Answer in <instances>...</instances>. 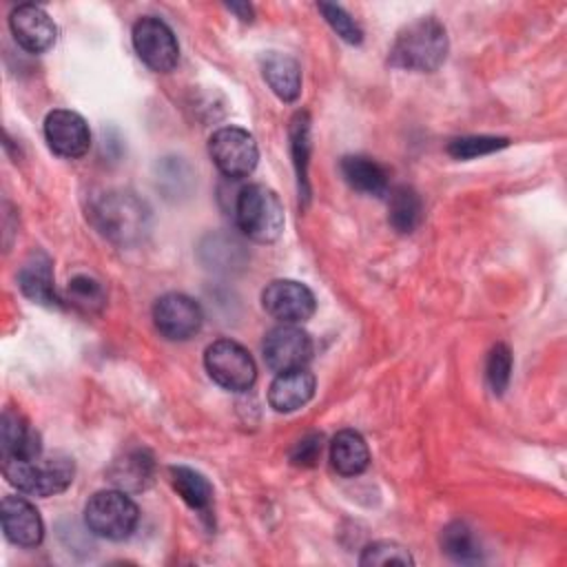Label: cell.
Returning a JSON list of instances; mask_svg holds the SVG:
<instances>
[{
	"label": "cell",
	"mask_w": 567,
	"mask_h": 567,
	"mask_svg": "<svg viewBox=\"0 0 567 567\" xmlns=\"http://www.w3.org/2000/svg\"><path fill=\"white\" fill-rule=\"evenodd\" d=\"M330 463L341 476H359L370 463L365 439L354 430H341L330 443Z\"/></svg>",
	"instance_id": "20"
},
{
	"label": "cell",
	"mask_w": 567,
	"mask_h": 567,
	"mask_svg": "<svg viewBox=\"0 0 567 567\" xmlns=\"http://www.w3.org/2000/svg\"><path fill=\"white\" fill-rule=\"evenodd\" d=\"M44 140L55 155L78 159L91 146V131L80 113L55 109L44 117Z\"/></svg>",
	"instance_id": "12"
},
{
	"label": "cell",
	"mask_w": 567,
	"mask_h": 567,
	"mask_svg": "<svg viewBox=\"0 0 567 567\" xmlns=\"http://www.w3.org/2000/svg\"><path fill=\"white\" fill-rule=\"evenodd\" d=\"M321 447H323V436L319 432H310V434L301 436L290 447L288 458L297 467H312L319 461V456H321Z\"/></svg>",
	"instance_id": "31"
},
{
	"label": "cell",
	"mask_w": 567,
	"mask_h": 567,
	"mask_svg": "<svg viewBox=\"0 0 567 567\" xmlns=\"http://www.w3.org/2000/svg\"><path fill=\"white\" fill-rule=\"evenodd\" d=\"M7 481L31 496H53L73 483L75 465L66 454H38L24 461H2Z\"/></svg>",
	"instance_id": "3"
},
{
	"label": "cell",
	"mask_w": 567,
	"mask_h": 567,
	"mask_svg": "<svg viewBox=\"0 0 567 567\" xmlns=\"http://www.w3.org/2000/svg\"><path fill=\"white\" fill-rule=\"evenodd\" d=\"M199 303L182 292H168L153 306V323L168 341H186L202 328Z\"/></svg>",
	"instance_id": "11"
},
{
	"label": "cell",
	"mask_w": 567,
	"mask_h": 567,
	"mask_svg": "<svg viewBox=\"0 0 567 567\" xmlns=\"http://www.w3.org/2000/svg\"><path fill=\"white\" fill-rule=\"evenodd\" d=\"M2 461H24L42 454L38 430L18 410L7 408L0 419Z\"/></svg>",
	"instance_id": "15"
},
{
	"label": "cell",
	"mask_w": 567,
	"mask_h": 567,
	"mask_svg": "<svg viewBox=\"0 0 567 567\" xmlns=\"http://www.w3.org/2000/svg\"><path fill=\"white\" fill-rule=\"evenodd\" d=\"M310 126H308V115L306 113H297L292 120V128H290V137H292V155H295V166H297V175H299V184L303 186V195H308L306 188V166H308V153H310V140H308Z\"/></svg>",
	"instance_id": "30"
},
{
	"label": "cell",
	"mask_w": 567,
	"mask_h": 567,
	"mask_svg": "<svg viewBox=\"0 0 567 567\" xmlns=\"http://www.w3.org/2000/svg\"><path fill=\"white\" fill-rule=\"evenodd\" d=\"M208 153L226 177H246L255 171L259 148L255 137L239 126H221L208 140Z\"/></svg>",
	"instance_id": "7"
},
{
	"label": "cell",
	"mask_w": 567,
	"mask_h": 567,
	"mask_svg": "<svg viewBox=\"0 0 567 567\" xmlns=\"http://www.w3.org/2000/svg\"><path fill=\"white\" fill-rule=\"evenodd\" d=\"M509 374H512V352L505 343H496L489 350L487 365H485V377L494 394H503L507 390Z\"/></svg>",
	"instance_id": "28"
},
{
	"label": "cell",
	"mask_w": 567,
	"mask_h": 567,
	"mask_svg": "<svg viewBox=\"0 0 567 567\" xmlns=\"http://www.w3.org/2000/svg\"><path fill=\"white\" fill-rule=\"evenodd\" d=\"M509 144L507 137H494V135H467L456 137L447 144V153L456 159H472L478 155L494 153L498 148H505Z\"/></svg>",
	"instance_id": "26"
},
{
	"label": "cell",
	"mask_w": 567,
	"mask_h": 567,
	"mask_svg": "<svg viewBox=\"0 0 567 567\" xmlns=\"http://www.w3.org/2000/svg\"><path fill=\"white\" fill-rule=\"evenodd\" d=\"M140 520L137 505L122 489L95 492L84 507V523L91 534L106 540L128 538Z\"/></svg>",
	"instance_id": "5"
},
{
	"label": "cell",
	"mask_w": 567,
	"mask_h": 567,
	"mask_svg": "<svg viewBox=\"0 0 567 567\" xmlns=\"http://www.w3.org/2000/svg\"><path fill=\"white\" fill-rule=\"evenodd\" d=\"M441 547L456 563L481 560V545L474 536V529L463 520H454L445 525V529L441 532Z\"/></svg>",
	"instance_id": "24"
},
{
	"label": "cell",
	"mask_w": 567,
	"mask_h": 567,
	"mask_svg": "<svg viewBox=\"0 0 567 567\" xmlns=\"http://www.w3.org/2000/svg\"><path fill=\"white\" fill-rule=\"evenodd\" d=\"M359 563L363 567H370V565H414V558L412 554L399 545V543H390V540H377V543H370Z\"/></svg>",
	"instance_id": "27"
},
{
	"label": "cell",
	"mask_w": 567,
	"mask_h": 567,
	"mask_svg": "<svg viewBox=\"0 0 567 567\" xmlns=\"http://www.w3.org/2000/svg\"><path fill=\"white\" fill-rule=\"evenodd\" d=\"M315 374L306 368L279 372L268 390V403L277 412H295L303 408L315 394Z\"/></svg>",
	"instance_id": "16"
},
{
	"label": "cell",
	"mask_w": 567,
	"mask_h": 567,
	"mask_svg": "<svg viewBox=\"0 0 567 567\" xmlns=\"http://www.w3.org/2000/svg\"><path fill=\"white\" fill-rule=\"evenodd\" d=\"M155 463L146 450H128L109 467V481L122 492H142L153 483Z\"/></svg>",
	"instance_id": "18"
},
{
	"label": "cell",
	"mask_w": 567,
	"mask_h": 567,
	"mask_svg": "<svg viewBox=\"0 0 567 567\" xmlns=\"http://www.w3.org/2000/svg\"><path fill=\"white\" fill-rule=\"evenodd\" d=\"M133 47L140 60L157 73H168L177 66V38L173 29L155 16H144L133 24Z\"/></svg>",
	"instance_id": "8"
},
{
	"label": "cell",
	"mask_w": 567,
	"mask_h": 567,
	"mask_svg": "<svg viewBox=\"0 0 567 567\" xmlns=\"http://www.w3.org/2000/svg\"><path fill=\"white\" fill-rule=\"evenodd\" d=\"M168 472L173 489L182 496V501L197 512H208L213 501V487L208 478L202 472L186 465H173Z\"/></svg>",
	"instance_id": "22"
},
{
	"label": "cell",
	"mask_w": 567,
	"mask_h": 567,
	"mask_svg": "<svg viewBox=\"0 0 567 567\" xmlns=\"http://www.w3.org/2000/svg\"><path fill=\"white\" fill-rule=\"evenodd\" d=\"M73 308H78L80 312H100L106 303V290L104 286L89 277V275H75L69 286H66V299Z\"/></svg>",
	"instance_id": "25"
},
{
	"label": "cell",
	"mask_w": 567,
	"mask_h": 567,
	"mask_svg": "<svg viewBox=\"0 0 567 567\" xmlns=\"http://www.w3.org/2000/svg\"><path fill=\"white\" fill-rule=\"evenodd\" d=\"M317 9L321 11V16L326 18V22L332 27V31H334L341 40H346V42H350V44H359V42L363 40V31H361V27L357 24V20H354L348 11H343L341 7L328 4V2H319Z\"/></svg>",
	"instance_id": "29"
},
{
	"label": "cell",
	"mask_w": 567,
	"mask_h": 567,
	"mask_svg": "<svg viewBox=\"0 0 567 567\" xmlns=\"http://www.w3.org/2000/svg\"><path fill=\"white\" fill-rule=\"evenodd\" d=\"M235 219L248 239L257 244H272L284 230V204L272 188L250 184L241 188L237 197Z\"/></svg>",
	"instance_id": "4"
},
{
	"label": "cell",
	"mask_w": 567,
	"mask_h": 567,
	"mask_svg": "<svg viewBox=\"0 0 567 567\" xmlns=\"http://www.w3.org/2000/svg\"><path fill=\"white\" fill-rule=\"evenodd\" d=\"M264 310L281 323H303L315 315L312 290L295 279H275L261 292Z\"/></svg>",
	"instance_id": "10"
},
{
	"label": "cell",
	"mask_w": 567,
	"mask_h": 567,
	"mask_svg": "<svg viewBox=\"0 0 567 567\" xmlns=\"http://www.w3.org/2000/svg\"><path fill=\"white\" fill-rule=\"evenodd\" d=\"M423 215L421 197L410 186H399L390 193L388 199V219L394 230L399 233H412Z\"/></svg>",
	"instance_id": "23"
},
{
	"label": "cell",
	"mask_w": 567,
	"mask_h": 567,
	"mask_svg": "<svg viewBox=\"0 0 567 567\" xmlns=\"http://www.w3.org/2000/svg\"><path fill=\"white\" fill-rule=\"evenodd\" d=\"M18 286L24 297H29L31 301H35L40 306H60L62 303V299L58 297L55 286H53L51 259L44 252H35L22 264V268L18 272Z\"/></svg>",
	"instance_id": "17"
},
{
	"label": "cell",
	"mask_w": 567,
	"mask_h": 567,
	"mask_svg": "<svg viewBox=\"0 0 567 567\" xmlns=\"http://www.w3.org/2000/svg\"><path fill=\"white\" fill-rule=\"evenodd\" d=\"M91 217L97 230L117 244H135L148 228L146 204L126 190L100 195L91 206Z\"/></svg>",
	"instance_id": "2"
},
{
	"label": "cell",
	"mask_w": 567,
	"mask_h": 567,
	"mask_svg": "<svg viewBox=\"0 0 567 567\" xmlns=\"http://www.w3.org/2000/svg\"><path fill=\"white\" fill-rule=\"evenodd\" d=\"M264 361L272 372H290L306 368L312 359V339L295 323H281L264 337Z\"/></svg>",
	"instance_id": "9"
},
{
	"label": "cell",
	"mask_w": 567,
	"mask_h": 567,
	"mask_svg": "<svg viewBox=\"0 0 567 567\" xmlns=\"http://www.w3.org/2000/svg\"><path fill=\"white\" fill-rule=\"evenodd\" d=\"M228 9H230V11H235V13H239V18H241V20H250V18H252V9H250V4H246V2H244V4L230 2V4H228Z\"/></svg>",
	"instance_id": "32"
},
{
	"label": "cell",
	"mask_w": 567,
	"mask_h": 567,
	"mask_svg": "<svg viewBox=\"0 0 567 567\" xmlns=\"http://www.w3.org/2000/svg\"><path fill=\"white\" fill-rule=\"evenodd\" d=\"M9 27L16 42L29 53H42L53 47L58 27L53 18L38 4H20L9 16Z\"/></svg>",
	"instance_id": "13"
},
{
	"label": "cell",
	"mask_w": 567,
	"mask_h": 567,
	"mask_svg": "<svg viewBox=\"0 0 567 567\" xmlns=\"http://www.w3.org/2000/svg\"><path fill=\"white\" fill-rule=\"evenodd\" d=\"M0 520L7 540L18 547H38L44 536L40 512L22 496H4L0 505Z\"/></svg>",
	"instance_id": "14"
},
{
	"label": "cell",
	"mask_w": 567,
	"mask_h": 567,
	"mask_svg": "<svg viewBox=\"0 0 567 567\" xmlns=\"http://www.w3.org/2000/svg\"><path fill=\"white\" fill-rule=\"evenodd\" d=\"M204 365L210 379L230 392H244L257 379V365L250 352L233 339L213 341L206 348Z\"/></svg>",
	"instance_id": "6"
},
{
	"label": "cell",
	"mask_w": 567,
	"mask_h": 567,
	"mask_svg": "<svg viewBox=\"0 0 567 567\" xmlns=\"http://www.w3.org/2000/svg\"><path fill=\"white\" fill-rule=\"evenodd\" d=\"M447 55V31L436 18H419L405 24L392 49L390 62L399 69L432 73Z\"/></svg>",
	"instance_id": "1"
},
{
	"label": "cell",
	"mask_w": 567,
	"mask_h": 567,
	"mask_svg": "<svg viewBox=\"0 0 567 567\" xmlns=\"http://www.w3.org/2000/svg\"><path fill=\"white\" fill-rule=\"evenodd\" d=\"M341 175L350 188L365 195H383L388 190L385 168L365 155H346L341 159Z\"/></svg>",
	"instance_id": "21"
},
{
	"label": "cell",
	"mask_w": 567,
	"mask_h": 567,
	"mask_svg": "<svg viewBox=\"0 0 567 567\" xmlns=\"http://www.w3.org/2000/svg\"><path fill=\"white\" fill-rule=\"evenodd\" d=\"M261 73L270 91L284 100L295 102L301 93V69L295 58L286 53H268L261 60Z\"/></svg>",
	"instance_id": "19"
}]
</instances>
